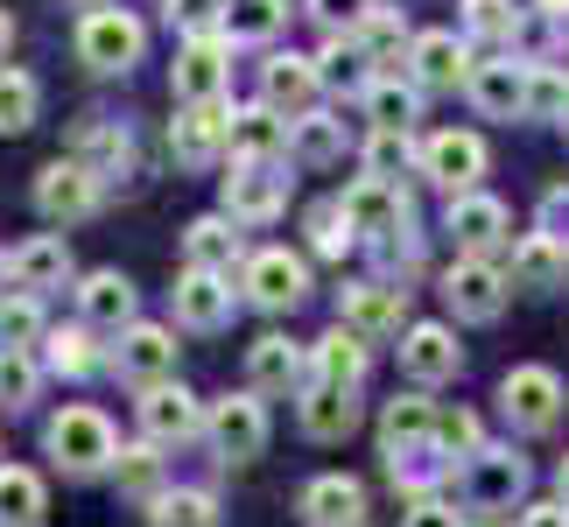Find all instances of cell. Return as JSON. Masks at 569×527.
Segmentation results:
<instances>
[{"label": "cell", "mask_w": 569, "mask_h": 527, "mask_svg": "<svg viewBox=\"0 0 569 527\" xmlns=\"http://www.w3.org/2000/svg\"><path fill=\"white\" fill-rule=\"evenodd\" d=\"M50 457L71 478H92L106 465H120V444H113V422H106L99 408H63L50 422Z\"/></svg>", "instance_id": "1"}, {"label": "cell", "mask_w": 569, "mask_h": 527, "mask_svg": "<svg viewBox=\"0 0 569 527\" xmlns=\"http://www.w3.org/2000/svg\"><path fill=\"white\" fill-rule=\"evenodd\" d=\"M317 92H323V78H317V57H268L260 63V106L268 113H281V120H310L317 113Z\"/></svg>", "instance_id": "2"}, {"label": "cell", "mask_w": 569, "mask_h": 527, "mask_svg": "<svg viewBox=\"0 0 569 527\" xmlns=\"http://www.w3.org/2000/svg\"><path fill=\"white\" fill-rule=\"evenodd\" d=\"M169 78H177L183 106H218V99H226V78H232L226 36H190L177 50V63H169Z\"/></svg>", "instance_id": "3"}, {"label": "cell", "mask_w": 569, "mask_h": 527, "mask_svg": "<svg viewBox=\"0 0 569 527\" xmlns=\"http://www.w3.org/2000/svg\"><path fill=\"white\" fill-rule=\"evenodd\" d=\"M443 296H450V310L465 324H492L499 310H507V296H513V275L492 268V260H457V268L443 275Z\"/></svg>", "instance_id": "4"}, {"label": "cell", "mask_w": 569, "mask_h": 527, "mask_svg": "<svg viewBox=\"0 0 569 527\" xmlns=\"http://www.w3.org/2000/svg\"><path fill=\"white\" fill-rule=\"evenodd\" d=\"M141 21L127 8H106V14H84L78 21V57L92 63V71H127V63H141Z\"/></svg>", "instance_id": "5"}, {"label": "cell", "mask_w": 569, "mask_h": 527, "mask_svg": "<svg viewBox=\"0 0 569 527\" xmlns=\"http://www.w3.org/2000/svg\"><path fill=\"white\" fill-rule=\"evenodd\" d=\"M520 486H528V465H520L513 450H478V457H465V507L471 514H507L513 499H520Z\"/></svg>", "instance_id": "6"}, {"label": "cell", "mask_w": 569, "mask_h": 527, "mask_svg": "<svg viewBox=\"0 0 569 527\" xmlns=\"http://www.w3.org/2000/svg\"><path fill=\"white\" fill-rule=\"evenodd\" d=\"M204 429H211V444L226 465H253L260 450H268V415H260L253 394H226L211 415H204Z\"/></svg>", "instance_id": "7"}, {"label": "cell", "mask_w": 569, "mask_h": 527, "mask_svg": "<svg viewBox=\"0 0 569 527\" xmlns=\"http://www.w3.org/2000/svg\"><path fill=\"white\" fill-rule=\"evenodd\" d=\"M239 289H247L253 310H296L302 289H310V275H302V260L289 247H268V253H253L247 268H239Z\"/></svg>", "instance_id": "8"}, {"label": "cell", "mask_w": 569, "mask_h": 527, "mask_svg": "<svg viewBox=\"0 0 569 527\" xmlns=\"http://www.w3.org/2000/svg\"><path fill=\"white\" fill-rule=\"evenodd\" d=\"M36 211L50 218V226H78V218L99 211V176L78 169V162H50L36 176Z\"/></svg>", "instance_id": "9"}, {"label": "cell", "mask_w": 569, "mask_h": 527, "mask_svg": "<svg viewBox=\"0 0 569 527\" xmlns=\"http://www.w3.org/2000/svg\"><path fill=\"white\" fill-rule=\"evenodd\" d=\"M113 366H120V380H134L148 394V387H162L169 372H177V338H169L162 324H134V331H120Z\"/></svg>", "instance_id": "10"}, {"label": "cell", "mask_w": 569, "mask_h": 527, "mask_svg": "<svg viewBox=\"0 0 569 527\" xmlns=\"http://www.w3.org/2000/svg\"><path fill=\"white\" fill-rule=\"evenodd\" d=\"M436 401H422V394H401V401H387V415H380V444H387V457L401 465V457H436Z\"/></svg>", "instance_id": "11"}, {"label": "cell", "mask_w": 569, "mask_h": 527, "mask_svg": "<svg viewBox=\"0 0 569 527\" xmlns=\"http://www.w3.org/2000/svg\"><path fill=\"white\" fill-rule=\"evenodd\" d=\"M408 78H415V92H450L457 78H471V50L450 29H429L408 42Z\"/></svg>", "instance_id": "12"}, {"label": "cell", "mask_w": 569, "mask_h": 527, "mask_svg": "<svg viewBox=\"0 0 569 527\" xmlns=\"http://www.w3.org/2000/svg\"><path fill=\"white\" fill-rule=\"evenodd\" d=\"M422 169L450 197H471V183L486 176V141H478V135H457V127H450V135H429L422 141Z\"/></svg>", "instance_id": "13"}, {"label": "cell", "mask_w": 569, "mask_h": 527, "mask_svg": "<svg viewBox=\"0 0 569 527\" xmlns=\"http://www.w3.org/2000/svg\"><path fill=\"white\" fill-rule=\"evenodd\" d=\"M499 401H507V415L520 429H549L556 415H562V380L549 366H513L507 372V387H499Z\"/></svg>", "instance_id": "14"}, {"label": "cell", "mask_w": 569, "mask_h": 527, "mask_svg": "<svg viewBox=\"0 0 569 527\" xmlns=\"http://www.w3.org/2000/svg\"><path fill=\"white\" fill-rule=\"evenodd\" d=\"M338 211H345V226L366 232V239H380V232H408V197L393 190V183H373V176H359V183L338 197Z\"/></svg>", "instance_id": "15"}, {"label": "cell", "mask_w": 569, "mask_h": 527, "mask_svg": "<svg viewBox=\"0 0 569 527\" xmlns=\"http://www.w3.org/2000/svg\"><path fill=\"white\" fill-rule=\"evenodd\" d=\"M457 366H465V351H457L450 324H408L401 331V372L408 380L436 387V380H457Z\"/></svg>", "instance_id": "16"}, {"label": "cell", "mask_w": 569, "mask_h": 527, "mask_svg": "<svg viewBox=\"0 0 569 527\" xmlns=\"http://www.w3.org/2000/svg\"><path fill=\"white\" fill-rule=\"evenodd\" d=\"M141 429H148V444H190V436L204 429V408H197V394H183L177 380H162V387L141 394Z\"/></svg>", "instance_id": "17"}, {"label": "cell", "mask_w": 569, "mask_h": 527, "mask_svg": "<svg viewBox=\"0 0 569 527\" xmlns=\"http://www.w3.org/2000/svg\"><path fill=\"white\" fill-rule=\"evenodd\" d=\"M528 63H513V57H492V63H471V99H478V113H492V120H513V113H528Z\"/></svg>", "instance_id": "18"}, {"label": "cell", "mask_w": 569, "mask_h": 527, "mask_svg": "<svg viewBox=\"0 0 569 527\" xmlns=\"http://www.w3.org/2000/svg\"><path fill=\"white\" fill-rule=\"evenodd\" d=\"M169 148H177V162L204 169L218 148H232V113L226 106H183V113L169 120Z\"/></svg>", "instance_id": "19"}, {"label": "cell", "mask_w": 569, "mask_h": 527, "mask_svg": "<svg viewBox=\"0 0 569 527\" xmlns=\"http://www.w3.org/2000/svg\"><path fill=\"white\" fill-rule=\"evenodd\" d=\"M281 197H289V176L281 162H239L226 176V218H274Z\"/></svg>", "instance_id": "20"}, {"label": "cell", "mask_w": 569, "mask_h": 527, "mask_svg": "<svg viewBox=\"0 0 569 527\" xmlns=\"http://www.w3.org/2000/svg\"><path fill=\"white\" fill-rule=\"evenodd\" d=\"M78 310L92 331H134V281H127L120 268H99L78 281Z\"/></svg>", "instance_id": "21"}, {"label": "cell", "mask_w": 569, "mask_h": 527, "mask_svg": "<svg viewBox=\"0 0 569 527\" xmlns=\"http://www.w3.org/2000/svg\"><path fill=\"white\" fill-rule=\"evenodd\" d=\"M450 232L457 247H465V260H486L492 247H507V205L499 197H450Z\"/></svg>", "instance_id": "22"}, {"label": "cell", "mask_w": 569, "mask_h": 527, "mask_svg": "<svg viewBox=\"0 0 569 527\" xmlns=\"http://www.w3.org/2000/svg\"><path fill=\"white\" fill-rule=\"evenodd\" d=\"M366 486L359 478H345V471H323L302 486V520L310 527H366Z\"/></svg>", "instance_id": "23"}, {"label": "cell", "mask_w": 569, "mask_h": 527, "mask_svg": "<svg viewBox=\"0 0 569 527\" xmlns=\"http://www.w3.org/2000/svg\"><path fill=\"white\" fill-rule=\"evenodd\" d=\"M401 317H408V289H387V281L345 289V331L352 338H387L401 331Z\"/></svg>", "instance_id": "24"}, {"label": "cell", "mask_w": 569, "mask_h": 527, "mask_svg": "<svg viewBox=\"0 0 569 527\" xmlns=\"http://www.w3.org/2000/svg\"><path fill=\"white\" fill-rule=\"evenodd\" d=\"M8 275H14L21 296L63 289V275H71V247H63V232H42V239H29V247H14L8 253Z\"/></svg>", "instance_id": "25"}, {"label": "cell", "mask_w": 569, "mask_h": 527, "mask_svg": "<svg viewBox=\"0 0 569 527\" xmlns=\"http://www.w3.org/2000/svg\"><path fill=\"white\" fill-rule=\"evenodd\" d=\"M177 317L190 324V331H218V324L232 317V275L190 268V275L177 281Z\"/></svg>", "instance_id": "26"}, {"label": "cell", "mask_w": 569, "mask_h": 527, "mask_svg": "<svg viewBox=\"0 0 569 527\" xmlns=\"http://www.w3.org/2000/svg\"><path fill=\"white\" fill-rule=\"evenodd\" d=\"M247 380H253V394H289L296 380H310V351L289 338H260L247 351Z\"/></svg>", "instance_id": "27"}, {"label": "cell", "mask_w": 569, "mask_h": 527, "mask_svg": "<svg viewBox=\"0 0 569 527\" xmlns=\"http://www.w3.org/2000/svg\"><path fill=\"white\" fill-rule=\"evenodd\" d=\"M232 156L239 162H274L289 156V120L268 106H232Z\"/></svg>", "instance_id": "28"}, {"label": "cell", "mask_w": 569, "mask_h": 527, "mask_svg": "<svg viewBox=\"0 0 569 527\" xmlns=\"http://www.w3.org/2000/svg\"><path fill=\"white\" fill-rule=\"evenodd\" d=\"M310 380H317V387H345V394H352V387L366 380V338H352L345 324H338L331 338H317V345H310Z\"/></svg>", "instance_id": "29"}, {"label": "cell", "mask_w": 569, "mask_h": 527, "mask_svg": "<svg viewBox=\"0 0 569 527\" xmlns=\"http://www.w3.org/2000/svg\"><path fill=\"white\" fill-rule=\"evenodd\" d=\"M569 281V247H556L549 232H528L513 247V289H535V296H549Z\"/></svg>", "instance_id": "30"}, {"label": "cell", "mask_w": 569, "mask_h": 527, "mask_svg": "<svg viewBox=\"0 0 569 527\" xmlns=\"http://www.w3.org/2000/svg\"><path fill=\"white\" fill-rule=\"evenodd\" d=\"M71 162L92 169L99 183H106V176H127V169H134V141H127V127H113V120H84Z\"/></svg>", "instance_id": "31"}, {"label": "cell", "mask_w": 569, "mask_h": 527, "mask_svg": "<svg viewBox=\"0 0 569 527\" xmlns=\"http://www.w3.org/2000/svg\"><path fill=\"white\" fill-rule=\"evenodd\" d=\"M183 253H190V268H204V275H232V260H239L232 218H197L183 232Z\"/></svg>", "instance_id": "32"}, {"label": "cell", "mask_w": 569, "mask_h": 527, "mask_svg": "<svg viewBox=\"0 0 569 527\" xmlns=\"http://www.w3.org/2000/svg\"><path fill=\"white\" fill-rule=\"evenodd\" d=\"M352 422H359V401L345 387H310L302 394V429L323 436V444H331V436H352Z\"/></svg>", "instance_id": "33"}, {"label": "cell", "mask_w": 569, "mask_h": 527, "mask_svg": "<svg viewBox=\"0 0 569 527\" xmlns=\"http://www.w3.org/2000/svg\"><path fill=\"white\" fill-rule=\"evenodd\" d=\"M415 84L401 78H373L366 84V113H373V135H408V120H415Z\"/></svg>", "instance_id": "34"}, {"label": "cell", "mask_w": 569, "mask_h": 527, "mask_svg": "<svg viewBox=\"0 0 569 527\" xmlns=\"http://www.w3.org/2000/svg\"><path fill=\"white\" fill-rule=\"evenodd\" d=\"M42 520V478L36 471H0V527H36Z\"/></svg>", "instance_id": "35"}, {"label": "cell", "mask_w": 569, "mask_h": 527, "mask_svg": "<svg viewBox=\"0 0 569 527\" xmlns=\"http://www.w3.org/2000/svg\"><path fill=\"white\" fill-rule=\"evenodd\" d=\"M274 29H281V0H226V21H218L226 42H260Z\"/></svg>", "instance_id": "36"}, {"label": "cell", "mask_w": 569, "mask_h": 527, "mask_svg": "<svg viewBox=\"0 0 569 527\" xmlns=\"http://www.w3.org/2000/svg\"><path fill=\"white\" fill-rule=\"evenodd\" d=\"M289 148H296V162H338L345 156V127L338 120H323V113H310V120H296L289 127Z\"/></svg>", "instance_id": "37"}, {"label": "cell", "mask_w": 569, "mask_h": 527, "mask_svg": "<svg viewBox=\"0 0 569 527\" xmlns=\"http://www.w3.org/2000/svg\"><path fill=\"white\" fill-rule=\"evenodd\" d=\"M36 78L29 71H0V135H21V127H36Z\"/></svg>", "instance_id": "38"}, {"label": "cell", "mask_w": 569, "mask_h": 527, "mask_svg": "<svg viewBox=\"0 0 569 527\" xmlns=\"http://www.w3.org/2000/svg\"><path fill=\"white\" fill-rule=\"evenodd\" d=\"M36 338H42L36 296H0V351H29Z\"/></svg>", "instance_id": "39"}, {"label": "cell", "mask_w": 569, "mask_h": 527, "mask_svg": "<svg viewBox=\"0 0 569 527\" xmlns=\"http://www.w3.org/2000/svg\"><path fill=\"white\" fill-rule=\"evenodd\" d=\"M148 527H218V499L211 493H162Z\"/></svg>", "instance_id": "40"}, {"label": "cell", "mask_w": 569, "mask_h": 527, "mask_svg": "<svg viewBox=\"0 0 569 527\" xmlns=\"http://www.w3.org/2000/svg\"><path fill=\"white\" fill-rule=\"evenodd\" d=\"M465 29L486 36V42H513L520 14H513V0H465Z\"/></svg>", "instance_id": "41"}, {"label": "cell", "mask_w": 569, "mask_h": 527, "mask_svg": "<svg viewBox=\"0 0 569 527\" xmlns=\"http://www.w3.org/2000/svg\"><path fill=\"white\" fill-rule=\"evenodd\" d=\"M408 162H415V141L408 135H373V141H366V176H373V183H393Z\"/></svg>", "instance_id": "42"}, {"label": "cell", "mask_w": 569, "mask_h": 527, "mask_svg": "<svg viewBox=\"0 0 569 527\" xmlns=\"http://www.w3.org/2000/svg\"><path fill=\"white\" fill-rule=\"evenodd\" d=\"M0 401H8V408L36 401V359H29V351H0Z\"/></svg>", "instance_id": "43"}, {"label": "cell", "mask_w": 569, "mask_h": 527, "mask_svg": "<svg viewBox=\"0 0 569 527\" xmlns=\"http://www.w3.org/2000/svg\"><path fill=\"white\" fill-rule=\"evenodd\" d=\"M50 366L71 372V380H84V372H99V351H92V338H84V331H57L50 338Z\"/></svg>", "instance_id": "44"}, {"label": "cell", "mask_w": 569, "mask_h": 527, "mask_svg": "<svg viewBox=\"0 0 569 527\" xmlns=\"http://www.w3.org/2000/svg\"><path fill=\"white\" fill-rule=\"evenodd\" d=\"M169 21L190 36H218V21H226V0H169Z\"/></svg>", "instance_id": "45"}, {"label": "cell", "mask_w": 569, "mask_h": 527, "mask_svg": "<svg viewBox=\"0 0 569 527\" xmlns=\"http://www.w3.org/2000/svg\"><path fill=\"white\" fill-rule=\"evenodd\" d=\"M528 113H556V120L569 113V78L562 71H535L528 78Z\"/></svg>", "instance_id": "46"}, {"label": "cell", "mask_w": 569, "mask_h": 527, "mask_svg": "<svg viewBox=\"0 0 569 527\" xmlns=\"http://www.w3.org/2000/svg\"><path fill=\"white\" fill-rule=\"evenodd\" d=\"M310 14L331 21V29H345V36H359L366 21H373V0H310Z\"/></svg>", "instance_id": "47"}, {"label": "cell", "mask_w": 569, "mask_h": 527, "mask_svg": "<svg viewBox=\"0 0 569 527\" xmlns=\"http://www.w3.org/2000/svg\"><path fill=\"white\" fill-rule=\"evenodd\" d=\"M156 471L162 465H156V450H148V444L141 450H120V486L127 493H156Z\"/></svg>", "instance_id": "48"}, {"label": "cell", "mask_w": 569, "mask_h": 527, "mask_svg": "<svg viewBox=\"0 0 569 527\" xmlns=\"http://www.w3.org/2000/svg\"><path fill=\"white\" fill-rule=\"evenodd\" d=\"M436 450L478 457V422H471V415H443V422H436Z\"/></svg>", "instance_id": "49"}, {"label": "cell", "mask_w": 569, "mask_h": 527, "mask_svg": "<svg viewBox=\"0 0 569 527\" xmlns=\"http://www.w3.org/2000/svg\"><path fill=\"white\" fill-rule=\"evenodd\" d=\"M408 527H465V514H457L450 499H415V507H408Z\"/></svg>", "instance_id": "50"}, {"label": "cell", "mask_w": 569, "mask_h": 527, "mask_svg": "<svg viewBox=\"0 0 569 527\" xmlns=\"http://www.w3.org/2000/svg\"><path fill=\"white\" fill-rule=\"evenodd\" d=\"M541 232H549L556 247H569V190H549V205H541Z\"/></svg>", "instance_id": "51"}, {"label": "cell", "mask_w": 569, "mask_h": 527, "mask_svg": "<svg viewBox=\"0 0 569 527\" xmlns=\"http://www.w3.org/2000/svg\"><path fill=\"white\" fill-rule=\"evenodd\" d=\"M520 527H569V507H562V499H541V507L520 514Z\"/></svg>", "instance_id": "52"}, {"label": "cell", "mask_w": 569, "mask_h": 527, "mask_svg": "<svg viewBox=\"0 0 569 527\" xmlns=\"http://www.w3.org/2000/svg\"><path fill=\"white\" fill-rule=\"evenodd\" d=\"M8 42H14V21H8V8H0V71H8Z\"/></svg>", "instance_id": "53"}, {"label": "cell", "mask_w": 569, "mask_h": 527, "mask_svg": "<svg viewBox=\"0 0 569 527\" xmlns=\"http://www.w3.org/2000/svg\"><path fill=\"white\" fill-rule=\"evenodd\" d=\"M71 8H84V14H106V8H113V0H71Z\"/></svg>", "instance_id": "54"}, {"label": "cell", "mask_w": 569, "mask_h": 527, "mask_svg": "<svg viewBox=\"0 0 569 527\" xmlns=\"http://www.w3.org/2000/svg\"><path fill=\"white\" fill-rule=\"evenodd\" d=\"M535 8H541V14H569V0H535Z\"/></svg>", "instance_id": "55"}, {"label": "cell", "mask_w": 569, "mask_h": 527, "mask_svg": "<svg viewBox=\"0 0 569 527\" xmlns=\"http://www.w3.org/2000/svg\"><path fill=\"white\" fill-rule=\"evenodd\" d=\"M562 507H569V457H562Z\"/></svg>", "instance_id": "56"}, {"label": "cell", "mask_w": 569, "mask_h": 527, "mask_svg": "<svg viewBox=\"0 0 569 527\" xmlns=\"http://www.w3.org/2000/svg\"><path fill=\"white\" fill-rule=\"evenodd\" d=\"M0 289H8V253H0Z\"/></svg>", "instance_id": "57"}, {"label": "cell", "mask_w": 569, "mask_h": 527, "mask_svg": "<svg viewBox=\"0 0 569 527\" xmlns=\"http://www.w3.org/2000/svg\"><path fill=\"white\" fill-rule=\"evenodd\" d=\"M562 127H569V113H562Z\"/></svg>", "instance_id": "58"}]
</instances>
